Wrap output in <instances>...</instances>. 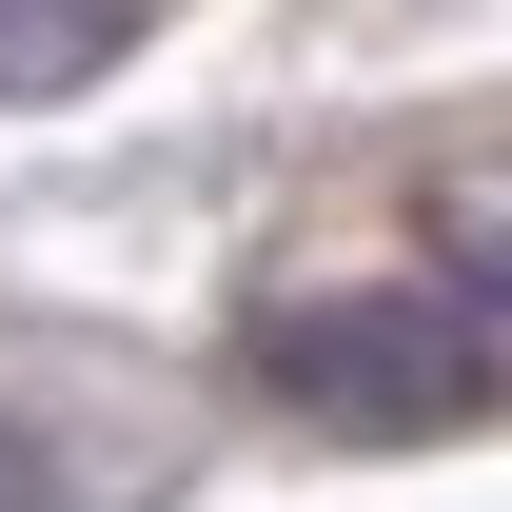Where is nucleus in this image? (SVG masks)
I'll list each match as a JSON object with an SVG mask.
<instances>
[{
	"mask_svg": "<svg viewBox=\"0 0 512 512\" xmlns=\"http://www.w3.org/2000/svg\"><path fill=\"white\" fill-rule=\"evenodd\" d=\"M237 375L316 434H453V414H493V316L414 296V276H335V296H276L237 335Z\"/></svg>",
	"mask_w": 512,
	"mask_h": 512,
	"instance_id": "nucleus-1",
	"label": "nucleus"
},
{
	"mask_svg": "<svg viewBox=\"0 0 512 512\" xmlns=\"http://www.w3.org/2000/svg\"><path fill=\"white\" fill-rule=\"evenodd\" d=\"M138 40V0H0V99H79Z\"/></svg>",
	"mask_w": 512,
	"mask_h": 512,
	"instance_id": "nucleus-2",
	"label": "nucleus"
}]
</instances>
